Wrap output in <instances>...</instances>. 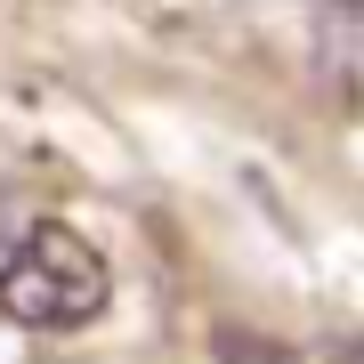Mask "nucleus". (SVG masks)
<instances>
[{
	"label": "nucleus",
	"mask_w": 364,
	"mask_h": 364,
	"mask_svg": "<svg viewBox=\"0 0 364 364\" xmlns=\"http://www.w3.org/2000/svg\"><path fill=\"white\" fill-rule=\"evenodd\" d=\"M105 299H114V275H105L97 243L57 219H41L16 235V251L0 259V316L25 332H73V324H97Z\"/></svg>",
	"instance_id": "nucleus-1"
},
{
	"label": "nucleus",
	"mask_w": 364,
	"mask_h": 364,
	"mask_svg": "<svg viewBox=\"0 0 364 364\" xmlns=\"http://www.w3.org/2000/svg\"><path fill=\"white\" fill-rule=\"evenodd\" d=\"M316 57L340 81H364V0H324L316 9Z\"/></svg>",
	"instance_id": "nucleus-2"
},
{
	"label": "nucleus",
	"mask_w": 364,
	"mask_h": 364,
	"mask_svg": "<svg viewBox=\"0 0 364 364\" xmlns=\"http://www.w3.org/2000/svg\"><path fill=\"white\" fill-rule=\"evenodd\" d=\"M219 364H299V356L284 348V340H259L251 324H227L219 332Z\"/></svg>",
	"instance_id": "nucleus-3"
},
{
	"label": "nucleus",
	"mask_w": 364,
	"mask_h": 364,
	"mask_svg": "<svg viewBox=\"0 0 364 364\" xmlns=\"http://www.w3.org/2000/svg\"><path fill=\"white\" fill-rule=\"evenodd\" d=\"M340 364H364V340H348V348H340Z\"/></svg>",
	"instance_id": "nucleus-4"
},
{
	"label": "nucleus",
	"mask_w": 364,
	"mask_h": 364,
	"mask_svg": "<svg viewBox=\"0 0 364 364\" xmlns=\"http://www.w3.org/2000/svg\"><path fill=\"white\" fill-rule=\"evenodd\" d=\"M9 251H16V243H9V227H0V259H9Z\"/></svg>",
	"instance_id": "nucleus-5"
}]
</instances>
